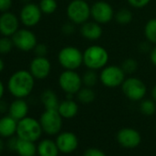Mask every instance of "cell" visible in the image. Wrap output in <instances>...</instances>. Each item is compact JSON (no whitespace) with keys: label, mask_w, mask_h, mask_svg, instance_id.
<instances>
[{"label":"cell","mask_w":156,"mask_h":156,"mask_svg":"<svg viewBox=\"0 0 156 156\" xmlns=\"http://www.w3.org/2000/svg\"><path fill=\"white\" fill-rule=\"evenodd\" d=\"M84 65L87 69L99 71L108 65L109 53L101 45H91L83 51Z\"/></svg>","instance_id":"2"},{"label":"cell","mask_w":156,"mask_h":156,"mask_svg":"<svg viewBox=\"0 0 156 156\" xmlns=\"http://www.w3.org/2000/svg\"><path fill=\"white\" fill-rule=\"evenodd\" d=\"M14 43L11 37L2 36L0 38V55H7L11 52L14 48Z\"/></svg>","instance_id":"30"},{"label":"cell","mask_w":156,"mask_h":156,"mask_svg":"<svg viewBox=\"0 0 156 156\" xmlns=\"http://www.w3.org/2000/svg\"><path fill=\"white\" fill-rule=\"evenodd\" d=\"M58 112L62 117V119H73L74 118L78 110H79V107L76 101L73 100V98H67L65 100H62L60 102V105L58 107Z\"/></svg>","instance_id":"19"},{"label":"cell","mask_w":156,"mask_h":156,"mask_svg":"<svg viewBox=\"0 0 156 156\" xmlns=\"http://www.w3.org/2000/svg\"><path fill=\"white\" fill-rule=\"evenodd\" d=\"M87 1H90V0H87Z\"/></svg>","instance_id":"44"},{"label":"cell","mask_w":156,"mask_h":156,"mask_svg":"<svg viewBox=\"0 0 156 156\" xmlns=\"http://www.w3.org/2000/svg\"><path fill=\"white\" fill-rule=\"evenodd\" d=\"M5 90H6L5 85H4L3 81L0 79V100H2V98L5 95Z\"/></svg>","instance_id":"39"},{"label":"cell","mask_w":156,"mask_h":156,"mask_svg":"<svg viewBox=\"0 0 156 156\" xmlns=\"http://www.w3.org/2000/svg\"><path fill=\"white\" fill-rule=\"evenodd\" d=\"M140 112L145 116H152L156 112V102L151 99H142L140 105Z\"/></svg>","instance_id":"28"},{"label":"cell","mask_w":156,"mask_h":156,"mask_svg":"<svg viewBox=\"0 0 156 156\" xmlns=\"http://www.w3.org/2000/svg\"><path fill=\"white\" fill-rule=\"evenodd\" d=\"M120 87L124 96L134 102L141 101L147 94V87L145 83L136 76L127 77Z\"/></svg>","instance_id":"8"},{"label":"cell","mask_w":156,"mask_h":156,"mask_svg":"<svg viewBox=\"0 0 156 156\" xmlns=\"http://www.w3.org/2000/svg\"><path fill=\"white\" fill-rule=\"evenodd\" d=\"M42 11L38 4L28 2L26 3L20 12V20L26 28H32L37 26L42 18Z\"/></svg>","instance_id":"12"},{"label":"cell","mask_w":156,"mask_h":156,"mask_svg":"<svg viewBox=\"0 0 156 156\" xmlns=\"http://www.w3.org/2000/svg\"><path fill=\"white\" fill-rule=\"evenodd\" d=\"M75 24H73V22L71 21H68V22H65L62 26V32L66 35V36H69V35H72L75 32Z\"/></svg>","instance_id":"33"},{"label":"cell","mask_w":156,"mask_h":156,"mask_svg":"<svg viewBox=\"0 0 156 156\" xmlns=\"http://www.w3.org/2000/svg\"><path fill=\"white\" fill-rule=\"evenodd\" d=\"M80 34L82 37L90 41H98L103 35L102 25L95 20H88L80 26Z\"/></svg>","instance_id":"17"},{"label":"cell","mask_w":156,"mask_h":156,"mask_svg":"<svg viewBox=\"0 0 156 156\" xmlns=\"http://www.w3.org/2000/svg\"><path fill=\"white\" fill-rule=\"evenodd\" d=\"M117 140L122 147L133 149L140 145L141 137L138 130L132 128H123L118 132Z\"/></svg>","instance_id":"15"},{"label":"cell","mask_w":156,"mask_h":156,"mask_svg":"<svg viewBox=\"0 0 156 156\" xmlns=\"http://www.w3.org/2000/svg\"><path fill=\"white\" fill-rule=\"evenodd\" d=\"M18 140L19 137H14L12 136L9 141H8V148L11 151H16V148H17V143H18Z\"/></svg>","instance_id":"37"},{"label":"cell","mask_w":156,"mask_h":156,"mask_svg":"<svg viewBox=\"0 0 156 156\" xmlns=\"http://www.w3.org/2000/svg\"><path fill=\"white\" fill-rule=\"evenodd\" d=\"M127 1L131 8L140 9L147 7L151 3V0H127Z\"/></svg>","instance_id":"32"},{"label":"cell","mask_w":156,"mask_h":156,"mask_svg":"<svg viewBox=\"0 0 156 156\" xmlns=\"http://www.w3.org/2000/svg\"><path fill=\"white\" fill-rule=\"evenodd\" d=\"M42 128L40 120H37L31 117H26L18 122L17 136L20 139L36 141L40 139L42 133Z\"/></svg>","instance_id":"7"},{"label":"cell","mask_w":156,"mask_h":156,"mask_svg":"<svg viewBox=\"0 0 156 156\" xmlns=\"http://www.w3.org/2000/svg\"><path fill=\"white\" fill-rule=\"evenodd\" d=\"M58 84L66 96L73 97L84 86L82 75L78 73L76 70H63L58 77Z\"/></svg>","instance_id":"6"},{"label":"cell","mask_w":156,"mask_h":156,"mask_svg":"<svg viewBox=\"0 0 156 156\" xmlns=\"http://www.w3.org/2000/svg\"><path fill=\"white\" fill-rule=\"evenodd\" d=\"M29 71L35 79L43 80L51 74V63L46 56H35L30 63Z\"/></svg>","instance_id":"13"},{"label":"cell","mask_w":156,"mask_h":156,"mask_svg":"<svg viewBox=\"0 0 156 156\" xmlns=\"http://www.w3.org/2000/svg\"><path fill=\"white\" fill-rule=\"evenodd\" d=\"M39 7L43 14L51 15L53 14L58 9L57 0H41Z\"/></svg>","instance_id":"29"},{"label":"cell","mask_w":156,"mask_h":156,"mask_svg":"<svg viewBox=\"0 0 156 156\" xmlns=\"http://www.w3.org/2000/svg\"><path fill=\"white\" fill-rule=\"evenodd\" d=\"M4 69H5V62L1 57H0V73L4 71Z\"/></svg>","instance_id":"42"},{"label":"cell","mask_w":156,"mask_h":156,"mask_svg":"<svg viewBox=\"0 0 156 156\" xmlns=\"http://www.w3.org/2000/svg\"><path fill=\"white\" fill-rule=\"evenodd\" d=\"M96 98H97V94L94 91V89L92 87H83L76 94L77 100L84 105L93 103Z\"/></svg>","instance_id":"24"},{"label":"cell","mask_w":156,"mask_h":156,"mask_svg":"<svg viewBox=\"0 0 156 156\" xmlns=\"http://www.w3.org/2000/svg\"><path fill=\"white\" fill-rule=\"evenodd\" d=\"M120 66L122 67V69L124 70L126 74H132L137 71L139 64H138V62L136 59L129 57V58L125 59L122 62Z\"/></svg>","instance_id":"31"},{"label":"cell","mask_w":156,"mask_h":156,"mask_svg":"<svg viewBox=\"0 0 156 156\" xmlns=\"http://www.w3.org/2000/svg\"><path fill=\"white\" fill-rule=\"evenodd\" d=\"M82 80L84 87L93 88L99 82V73L96 70L87 69L82 75Z\"/></svg>","instance_id":"27"},{"label":"cell","mask_w":156,"mask_h":156,"mask_svg":"<svg viewBox=\"0 0 156 156\" xmlns=\"http://www.w3.org/2000/svg\"><path fill=\"white\" fill-rule=\"evenodd\" d=\"M42 130L48 135L58 134L62 127V117L57 109H45L40 118Z\"/></svg>","instance_id":"9"},{"label":"cell","mask_w":156,"mask_h":156,"mask_svg":"<svg viewBox=\"0 0 156 156\" xmlns=\"http://www.w3.org/2000/svg\"><path fill=\"white\" fill-rule=\"evenodd\" d=\"M20 18L10 12H4L0 15V34L6 37H12L20 30Z\"/></svg>","instance_id":"14"},{"label":"cell","mask_w":156,"mask_h":156,"mask_svg":"<svg viewBox=\"0 0 156 156\" xmlns=\"http://www.w3.org/2000/svg\"><path fill=\"white\" fill-rule=\"evenodd\" d=\"M133 18H134V16H133V13L130 9H126V8H122V9H119L117 12H115L114 20L119 25L127 26L132 22Z\"/></svg>","instance_id":"26"},{"label":"cell","mask_w":156,"mask_h":156,"mask_svg":"<svg viewBox=\"0 0 156 156\" xmlns=\"http://www.w3.org/2000/svg\"><path fill=\"white\" fill-rule=\"evenodd\" d=\"M9 115L18 121L26 118L29 113V105L25 98H15L9 105Z\"/></svg>","instance_id":"18"},{"label":"cell","mask_w":156,"mask_h":156,"mask_svg":"<svg viewBox=\"0 0 156 156\" xmlns=\"http://www.w3.org/2000/svg\"><path fill=\"white\" fill-rule=\"evenodd\" d=\"M18 120L11 116H4L0 119V136L12 137L17 133Z\"/></svg>","instance_id":"20"},{"label":"cell","mask_w":156,"mask_h":156,"mask_svg":"<svg viewBox=\"0 0 156 156\" xmlns=\"http://www.w3.org/2000/svg\"><path fill=\"white\" fill-rule=\"evenodd\" d=\"M155 127H156V124H155Z\"/></svg>","instance_id":"45"},{"label":"cell","mask_w":156,"mask_h":156,"mask_svg":"<svg viewBox=\"0 0 156 156\" xmlns=\"http://www.w3.org/2000/svg\"><path fill=\"white\" fill-rule=\"evenodd\" d=\"M16 152L20 156H35L37 152V147L34 144V141L26 140L20 139L18 140Z\"/></svg>","instance_id":"23"},{"label":"cell","mask_w":156,"mask_h":156,"mask_svg":"<svg viewBox=\"0 0 156 156\" xmlns=\"http://www.w3.org/2000/svg\"><path fill=\"white\" fill-rule=\"evenodd\" d=\"M11 39L15 48L25 52L33 51L38 44L36 34L29 29H20Z\"/></svg>","instance_id":"11"},{"label":"cell","mask_w":156,"mask_h":156,"mask_svg":"<svg viewBox=\"0 0 156 156\" xmlns=\"http://www.w3.org/2000/svg\"><path fill=\"white\" fill-rule=\"evenodd\" d=\"M126 73L121 66L116 64H108L99 73V82L108 88H116L121 87L126 79Z\"/></svg>","instance_id":"5"},{"label":"cell","mask_w":156,"mask_h":156,"mask_svg":"<svg viewBox=\"0 0 156 156\" xmlns=\"http://www.w3.org/2000/svg\"><path fill=\"white\" fill-rule=\"evenodd\" d=\"M35 80L29 70H18L9 76L7 89L15 98H26L32 93Z\"/></svg>","instance_id":"1"},{"label":"cell","mask_w":156,"mask_h":156,"mask_svg":"<svg viewBox=\"0 0 156 156\" xmlns=\"http://www.w3.org/2000/svg\"><path fill=\"white\" fill-rule=\"evenodd\" d=\"M151 98L156 102V84L152 87L151 88Z\"/></svg>","instance_id":"41"},{"label":"cell","mask_w":156,"mask_h":156,"mask_svg":"<svg viewBox=\"0 0 156 156\" xmlns=\"http://www.w3.org/2000/svg\"><path fill=\"white\" fill-rule=\"evenodd\" d=\"M59 151L56 142L49 139L41 140L37 147V152L40 156H58Z\"/></svg>","instance_id":"21"},{"label":"cell","mask_w":156,"mask_h":156,"mask_svg":"<svg viewBox=\"0 0 156 156\" xmlns=\"http://www.w3.org/2000/svg\"><path fill=\"white\" fill-rule=\"evenodd\" d=\"M149 57H150V61L151 64L156 67V45L150 50Z\"/></svg>","instance_id":"38"},{"label":"cell","mask_w":156,"mask_h":156,"mask_svg":"<svg viewBox=\"0 0 156 156\" xmlns=\"http://www.w3.org/2000/svg\"><path fill=\"white\" fill-rule=\"evenodd\" d=\"M35 56H46L48 53V47L44 43H39L36 45V47L33 50Z\"/></svg>","instance_id":"34"},{"label":"cell","mask_w":156,"mask_h":156,"mask_svg":"<svg viewBox=\"0 0 156 156\" xmlns=\"http://www.w3.org/2000/svg\"><path fill=\"white\" fill-rule=\"evenodd\" d=\"M58 149L62 153H72L78 147V139L76 135L71 131L60 133L56 138Z\"/></svg>","instance_id":"16"},{"label":"cell","mask_w":156,"mask_h":156,"mask_svg":"<svg viewBox=\"0 0 156 156\" xmlns=\"http://www.w3.org/2000/svg\"><path fill=\"white\" fill-rule=\"evenodd\" d=\"M66 16L69 21L81 26L91 18V6L87 0H71L66 8Z\"/></svg>","instance_id":"3"},{"label":"cell","mask_w":156,"mask_h":156,"mask_svg":"<svg viewBox=\"0 0 156 156\" xmlns=\"http://www.w3.org/2000/svg\"><path fill=\"white\" fill-rule=\"evenodd\" d=\"M41 101L45 109H58L60 105L56 93L51 89H45L41 95Z\"/></svg>","instance_id":"22"},{"label":"cell","mask_w":156,"mask_h":156,"mask_svg":"<svg viewBox=\"0 0 156 156\" xmlns=\"http://www.w3.org/2000/svg\"><path fill=\"white\" fill-rule=\"evenodd\" d=\"M13 5V0H0V12L4 13L10 10Z\"/></svg>","instance_id":"35"},{"label":"cell","mask_w":156,"mask_h":156,"mask_svg":"<svg viewBox=\"0 0 156 156\" xmlns=\"http://www.w3.org/2000/svg\"><path fill=\"white\" fill-rule=\"evenodd\" d=\"M7 110H9V106L7 105V103L0 100V113H4Z\"/></svg>","instance_id":"40"},{"label":"cell","mask_w":156,"mask_h":156,"mask_svg":"<svg viewBox=\"0 0 156 156\" xmlns=\"http://www.w3.org/2000/svg\"><path fill=\"white\" fill-rule=\"evenodd\" d=\"M4 148H5V143L1 139H0V154H1L2 151H4Z\"/></svg>","instance_id":"43"},{"label":"cell","mask_w":156,"mask_h":156,"mask_svg":"<svg viewBox=\"0 0 156 156\" xmlns=\"http://www.w3.org/2000/svg\"><path fill=\"white\" fill-rule=\"evenodd\" d=\"M143 34L149 43L156 45V18H152L145 23Z\"/></svg>","instance_id":"25"},{"label":"cell","mask_w":156,"mask_h":156,"mask_svg":"<svg viewBox=\"0 0 156 156\" xmlns=\"http://www.w3.org/2000/svg\"><path fill=\"white\" fill-rule=\"evenodd\" d=\"M84 156H107V155L103 151H101L99 149L90 148V149H87L85 151Z\"/></svg>","instance_id":"36"},{"label":"cell","mask_w":156,"mask_h":156,"mask_svg":"<svg viewBox=\"0 0 156 156\" xmlns=\"http://www.w3.org/2000/svg\"><path fill=\"white\" fill-rule=\"evenodd\" d=\"M57 59L63 70H77L84 64L83 51L74 46L62 47L58 52Z\"/></svg>","instance_id":"4"},{"label":"cell","mask_w":156,"mask_h":156,"mask_svg":"<svg viewBox=\"0 0 156 156\" xmlns=\"http://www.w3.org/2000/svg\"><path fill=\"white\" fill-rule=\"evenodd\" d=\"M115 10L111 4L105 0H98L91 5V18L101 25H107L114 20Z\"/></svg>","instance_id":"10"}]
</instances>
